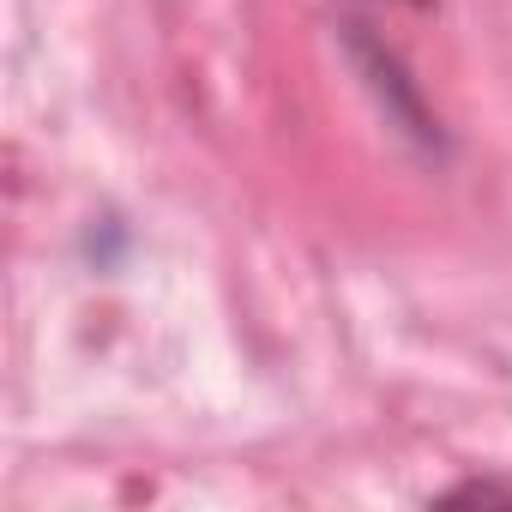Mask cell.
Returning <instances> with one entry per match:
<instances>
[{
  "label": "cell",
  "instance_id": "cell-1",
  "mask_svg": "<svg viewBox=\"0 0 512 512\" xmlns=\"http://www.w3.org/2000/svg\"><path fill=\"white\" fill-rule=\"evenodd\" d=\"M350 49H356V55L368 61V85L380 91V103H386V115L398 121V133H410V139H422V145H428V139H434V133H428V115H422L416 91L404 85V73H398V67L386 61V55H380V43L356 37V25H350Z\"/></svg>",
  "mask_w": 512,
  "mask_h": 512
},
{
  "label": "cell",
  "instance_id": "cell-2",
  "mask_svg": "<svg viewBox=\"0 0 512 512\" xmlns=\"http://www.w3.org/2000/svg\"><path fill=\"white\" fill-rule=\"evenodd\" d=\"M434 500H440V506H494V500H506V506H512V482H494V476H464V482L440 488Z\"/></svg>",
  "mask_w": 512,
  "mask_h": 512
},
{
  "label": "cell",
  "instance_id": "cell-3",
  "mask_svg": "<svg viewBox=\"0 0 512 512\" xmlns=\"http://www.w3.org/2000/svg\"><path fill=\"white\" fill-rule=\"evenodd\" d=\"M410 7H428V0H410Z\"/></svg>",
  "mask_w": 512,
  "mask_h": 512
}]
</instances>
